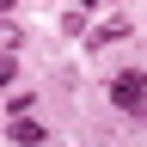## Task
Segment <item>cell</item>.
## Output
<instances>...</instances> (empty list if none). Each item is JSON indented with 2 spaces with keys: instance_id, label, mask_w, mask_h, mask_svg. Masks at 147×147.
I'll use <instances>...</instances> for the list:
<instances>
[{
  "instance_id": "obj_4",
  "label": "cell",
  "mask_w": 147,
  "mask_h": 147,
  "mask_svg": "<svg viewBox=\"0 0 147 147\" xmlns=\"http://www.w3.org/2000/svg\"><path fill=\"white\" fill-rule=\"evenodd\" d=\"M18 43H25V31H18V25H12V18H0V55H12Z\"/></svg>"
},
{
  "instance_id": "obj_6",
  "label": "cell",
  "mask_w": 147,
  "mask_h": 147,
  "mask_svg": "<svg viewBox=\"0 0 147 147\" xmlns=\"http://www.w3.org/2000/svg\"><path fill=\"white\" fill-rule=\"evenodd\" d=\"M61 31H67V37H80V31H86V12H80V6H74V12H61Z\"/></svg>"
},
{
  "instance_id": "obj_3",
  "label": "cell",
  "mask_w": 147,
  "mask_h": 147,
  "mask_svg": "<svg viewBox=\"0 0 147 147\" xmlns=\"http://www.w3.org/2000/svg\"><path fill=\"white\" fill-rule=\"evenodd\" d=\"M123 37H135L129 18H104L98 31H86V49H104V43H123Z\"/></svg>"
},
{
  "instance_id": "obj_8",
  "label": "cell",
  "mask_w": 147,
  "mask_h": 147,
  "mask_svg": "<svg viewBox=\"0 0 147 147\" xmlns=\"http://www.w3.org/2000/svg\"><path fill=\"white\" fill-rule=\"evenodd\" d=\"M12 6H18V0H0V18H12Z\"/></svg>"
},
{
  "instance_id": "obj_9",
  "label": "cell",
  "mask_w": 147,
  "mask_h": 147,
  "mask_svg": "<svg viewBox=\"0 0 147 147\" xmlns=\"http://www.w3.org/2000/svg\"><path fill=\"white\" fill-rule=\"evenodd\" d=\"M92 6H98V0H80V12H92Z\"/></svg>"
},
{
  "instance_id": "obj_1",
  "label": "cell",
  "mask_w": 147,
  "mask_h": 147,
  "mask_svg": "<svg viewBox=\"0 0 147 147\" xmlns=\"http://www.w3.org/2000/svg\"><path fill=\"white\" fill-rule=\"evenodd\" d=\"M110 104L129 110V117H141V110H147V74L141 67H123L117 80H110Z\"/></svg>"
},
{
  "instance_id": "obj_2",
  "label": "cell",
  "mask_w": 147,
  "mask_h": 147,
  "mask_svg": "<svg viewBox=\"0 0 147 147\" xmlns=\"http://www.w3.org/2000/svg\"><path fill=\"white\" fill-rule=\"evenodd\" d=\"M6 141H12V147H43V141H49V129H43V123H31V117H6Z\"/></svg>"
},
{
  "instance_id": "obj_7",
  "label": "cell",
  "mask_w": 147,
  "mask_h": 147,
  "mask_svg": "<svg viewBox=\"0 0 147 147\" xmlns=\"http://www.w3.org/2000/svg\"><path fill=\"white\" fill-rule=\"evenodd\" d=\"M0 86H12V55H0Z\"/></svg>"
},
{
  "instance_id": "obj_5",
  "label": "cell",
  "mask_w": 147,
  "mask_h": 147,
  "mask_svg": "<svg viewBox=\"0 0 147 147\" xmlns=\"http://www.w3.org/2000/svg\"><path fill=\"white\" fill-rule=\"evenodd\" d=\"M31 104H37L31 92H12V98H6V117H31Z\"/></svg>"
},
{
  "instance_id": "obj_10",
  "label": "cell",
  "mask_w": 147,
  "mask_h": 147,
  "mask_svg": "<svg viewBox=\"0 0 147 147\" xmlns=\"http://www.w3.org/2000/svg\"><path fill=\"white\" fill-rule=\"evenodd\" d=\"M43 147H55V141H43Z\"/></svg>"
}]
</instances>
